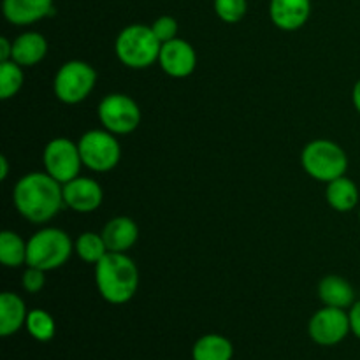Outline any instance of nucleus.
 I'll return each instance as SVG.
<instances>
[{
  "label": "nucleus",
  "mask_w": 360,
  "mask_h": 360,
  "mask_svg": "<svg viewBox=\"0 0 360 360\" xmlns=\"http://www.w3.org/2000/svg\"><path fill=\"white\" fill-rule=\"evenodd\" d=\"M62 188L63 204L72 211H77V213H91L101 206L102 199H104L102 186L91 178L77 176V178L62 185Z\"/></svg>",
  "instance_id": "obj_12"
},
{
  "label": "nucleus",
  "mask_w": 360,
  "mask_h": 360,
  "mask_svg": "<svg viewBox=\"0 0 360 360\" xmlns=\"http://www.w3.org/2000/svg\"><path fill=\"white\" fill-rule=\"evenodd\" d=\"M232 355V343L220 334H206L199 338L192 348L193 360H231Z\"/></svg>",
  "instance_id": "obj_20"
},
{
  "label": "nucleus",
  "mask_w": 360,
  "mask_h": 360,
  "mask_svg": "<svg viewBox=\"0 0 360 360\" xmlns=\"http://www.w3.org/2000/svg\"><path fill=\"white\" fill-rule=\"evenodd\" d=\"M319 297L323 304L330 308L347 309L354 306L355 292L345 278L330 274L319 283Z\"/></svg>",
  "instance_id": "obj_18"
},
{
  "label": "nucleus",
  "mask_w": 360,
  "mask_h": 360,
  "mask_svg": "<svg viewBox=\"0 0 360 360\" xmlns=\"http://www.w3.org/2000/svg\"><path fill=\"white\" fill-rule=\"evenodd\" d=\"M2 13L9 23L25 27L56 13L53 0H4Z\"/></svg>",
  "instance_id": "obj_13"
},
{
  "label": "nucleus",
  "mask_w": 360,
  "mask_h": 360,
  "mask_svg": "<svg viewBox=\"0 0 360 360\" xmlns=\"http://www.w3.org/2000/svg\"><path fill=\"white\" fill-rule=\"evenodd\" d=\"M102 238H104L109 252L125 253L127 250L136 245L137 238H139V229L132 218L116 217L105 224Z\"/></svg>",
  "instance_id": "obj_15"
},
{
  "label": "nucleus",
  "mask_w": 360,
  "mask_h": 360,
  "mask_svg": "<svg viewBox=\"0 0 360 360\" xmlns=\"http://www.w3.org/2000/svg\"><path fill=\"white\" fill-rule=\"evenodd\" d=\"M95 283L109 304H125L136 295L139 271L127 253L108 252L95 264Z\"/></svg>",
  "instance_id": "obj_2"
},
{
  "label": "nucleus",
  "mask_w": 360,
  "mask_h": 360,
  "mask_svg": "<svg viewBox=\"0 0 360 360\" xmlns=\"http://www.w3.org/2000/svg\"><path fill=\"white\" fill-rule=\"evenodd\" d=\"M308 333L309 338L320 347L340 345L352 333L350 315L341 308L326 306L311 316Z\"/></svg>",
  "instance_id": "obj_10"
},
{
  "label": "nucleus",
  "mask_w": 360,
  "mask_h": 360,
  "mask_svg": "<svg viewBox=\"0 0 360 360\" xmlns=\"http://www.w3.org/2000/svg\"><path fill=\"white\" fill-rule=\"evenodd\" d=\"M0 262L6 267H20L27 264V243L13 231L0 234Z\"/></svg>",
  "instance_id": "obj_21"
},
{
  "label": "nucleus",
  "mask_w": 360,
  "mask_h": 360,
  "mask_svg": "<svg viewBox=\"0 0 360 360\" xmlns=\"http://www.w3.org/2000/svg\"><path fill=\"white\" fill-rule=\"evenodd\" d=\"M162 42L146 25H129L118 34L115 51L120 62L130 69H146L158 62Z\"/></svg>",
  "instance_id": "obj_3"
},
{
  "label": "nucleus",
  "mask_w": 360,
  "mask_h": 360,
  "mask_svg": "<svg viewBox=\"0 0 360 360\" xmlns=\"http://www.w3.org/2000/svg\"><path fill=\"white\" fill-rule=\"evenodd\" d=\"M311 14V0H271L269 16L281 30H297L304 27Z\"/></svg>",
  "instance_id": "obj_14"
},
{
  "label": "nucleus",
  "mask_w": 360,
  "mask_h": 360,
  "mask_svg": "<svg viewBox=\"0 0 360 360\" xmlns=\"http://www.w3.org/2000/svg\"><path fill=\"white\" fill-rule=\"evenodd\" d=\"M27 308L20 295L4 292L0 295V336H13L27 323Z\"/></svg>",
  "instance_id": "obj_17"
},
{
  "label": "nucleus",
  "mask_w": 360,
  "mask_h": 360,
  "mask_svg": "<svg viewBox=\"0 0 360 360\" xmlns=\"http://www.w3.org/2000/svg\"><path fill=\"white\" fill-rule=\"evenodd\" d=\"M42 162L46 172L62 185L77 178L83 165L79 146L67 137H55L49 141L42 153Z\"/></svg>",
  "instance_id": "obj_9"
},
{
  "label": "nucleus",
  "mask_w": 360,
  "mask_h": 360,
  "mask_svg": "<svg viewBox=\"0 0 360 360\" xmlns=\"http://www.w3.org/2000/svg\"><path fill=\"white\" fill-rule=\"evenodd\" d=\"M83 165L95 172H108L118 165L122 148L109 130H88L77 143Z\"/></svg>",
  "instance_id": "obj_7"
},
{
  "label": "nucleus",
  "mask_w": 360,
  "mask_h": 360,
  "mask_svg": "<svg viewBox=\"0 0 360 360\" xmlns=\"http://www.w3.org/2000/svg\"><path fill=\"white\" fill-rule=\"evenodd\" d=\"M151 30L157 35L158 41L164 44V42L176 39V35H178V21L172 16H160L151 23Z\"/></svg>",
  "instance_id": "obj_26"
},
{
  "label": "nucleus",
  "mask_w": 360,
  "mask_h": 360,
  "mask_svg": "<svg viewBox=\"0 0 360 360\" xmlns=\"http://www.w3.org/2000/svg\"><path fill=\"white\" fill-rule=\"evenodd\" d=\"M44 273L46 271L28 266V269L23 273V278H21V285H23L28 294H37V292L42 290L46 283Z\"/></svg>",
  "instance_id": "obj_27"
},
{
  "label": "nucleus",
  "mask_w": 360,
  "mask_h": 360,
  "mask_svg": "<svg viewBox=\"0 0 360 360\" xmlns=\"http://www.w3.org/2000/svg\"><path fill=\"white\" fill-rule=\"evenodd\" d=\"M74 250L79 255V259L88 264H97L109 252L102 234L98 236L95 232H83V234H79V238L76 239V245H74Z\"/></svg>",
  "instance_id": "obj_22"
},
{
  "label": "nucleus",
  "mask_w": 360,
  "mask_h": 360,
  "mask_svg": "<svg viewBox=\"0 0 360 360\" xmlns=\"http://www.w3.org/2000/svg\"><path fill=\"white\" fill-rule=\"evenodd\" d=\"M158 63L171 77H186L195 70L197 53L190 42L176 37L162 44Z\"/></svg>",
  "instance_id": "obj_11"
},
{
  "label": "nucleus",
  "mask_w": 360,
  "mask_h": 360,
  "mask_svg": "<svg viewBox=\"0 0 360 360\" xmlns=\"http://www.w3.org/2000/svg\"><path fill=\"white\" fill-rule=\"evenodd\" d=\"M326 199L334 211L348 213V211H352L354 207H357L359 188L350 178L341 176V178L333 179V181L327 183Z\"/></svg>",
  "instance_id": "obj_19"
},
{
  "label": "nucleus",
  "mask_w": 360,
  "mask_h": 360,
  "mask_svg": "<svg viewBox=\"0 0 360 360\" xmlns=\"http://www.w3.org/2000/svg\"><path fill=\"white\" fill-rule=\"evenodd\" d=\"M350 326H352V333H354L355 338L360 340V301H355L354 306L350 308Z\"/></svg>",
  "instance_id": "obj_28"
},
{
  "label": "nucleus",
  "mask_w": 360,
  "mask_h": 360,
  "mask_svg": "<svg viewBox=\"0 0 360 360\" xmlns=\"http://www.w3.org/2000/svg\"><path fill=\"white\" fill-rule=\"evenodd\" d=\"M74 246L69 236L55 227L35 232L27 243V266L42 271L62 267L70 259Z\"/></svg>",
  "instance_id": "obj_4"
},
{
  "label": "nucleus",
  "mask_w": 360,
  "mask_h": 360,
  "mask_svg": "<svg viewBox=\"0 0 360 360\" xmlns=\"http://www.w3.org/2000/svg\"><path fill=\"white\" fill-rule=\"evenodd\" d=\"M301 164L313 179L329 183L345 176L348 169V157L340 144L327 139H316L306 144L301 155Z\"/></svg>",
  "instance_id": "obj_5"
},
{
  "label": "nucleus",
  "mask_w": 360,
  "mask_h": 360,
  "mask_svg": "<svg viewBox=\"0 0 360 360\" xmlns=\"http://www.w3.org/2000/svg\"><path fill=\"white\" fill-rule=\"evenodd\" d=\"M23 86V70L14 60L0 62V98L9 101Z\"/></svg>",
  "instance_id": "obj_23"
},
{
  "label": "nucleus",
  "mask_w": 360,
  "mask_h": 360,
  "mask_svg": "<svg viewBox=\"0 0 360 360\" xmlns=\"http://www.w3.org/2000/svg\"><path fill=\"white\" fill-rule=\"evenodd\" d=\"M352 101H354L355 109H357L359 115H360V79L355 83L354 91H352Z\"/></svg>",
  "instance_id": "obj_30"
},
{
  "label": "nucleus",
  "mask_w": 360,
  "mask_h": 360,
  "mask_svg": "<svg viewBox=\"0 0 360 360\" xmlns=\"http://www.w3.org/2000/svg\"><path fill=\"white\" fill-rule=\"evenodd\" d=\"M359 221H360V210H359Z\"/></svg>",
  "instance_id": "obj_32"
},
{
  "label": "nucleus",
  "mask_w": 360,
  "mask_h": 360,
  "mask_svg": "<svg viewBox=\"0 0 360 360\" xmlns=\"http://www.w3.org/2000/svg\"><path fill=\"white\" fill-rule=\"evenodd\" d=\"M7 172H9V162H7V158L2 155V157H0V179H2V181L7 179Z\"/></svg>",
  "instance_id": "obj_31"
},
{
  "label": "nucleus",
  "mask_w": 360,
  "mask_h": 360,
  "mask_svg": "<svg viewBox=\"0 0 360 360\" xmlns=\"http://www.w3.org/2000/svg\"><path fill=\"white\" fill-rule=\"evenodd\" d=\"M246 0H214V11L225 23H238L245 18Z\"/></svg>",
  "instance_id": "obj_25"
},
{
  "label": "nucleus",
  "mask_w": 360,
  "mask_h": 360,
  "mask_svg": "<svg viewBox=\"0 0 360 360\" xmlns=\"http://www.w3.org/2000/svg\"><path fill=\"white\" fill-rule=\"evenodd\" d=\"M14 206L25 220L46 224L56 217L63 206L62 183L48 172H30L18 179L13 192Z\"/></svg>",
  "instance_id": "obj_1"
},
{
  "label": "nucleus",
  "mask_w": 360,
  "mask_h": 360,
  "mask_svg": "<svg viewBox=\"0 0 360 360\" xmlns=\"http://www.w3.org/2000/svg\"><path fill=\"white\" fill-rule=\"evenodd\" d=\"M25 326H27L28 334H30L34 340L42 341V343L53 340V336H55L56 333L55 320H53V316L49 315L48 311H44V309H32V311H28L27 323H25Z\"/></svg>",
  "instance_id": "obj_24"
},
{
  "label": "nucleus",
  "mask_w": 360,
  "mask_h": 360,
  "mask_svg": "<svg viewBox=\"0 0 360 360\" xmlns=\"http://www.w3.org/2000/svg\"><path fill=\"white\" fill-rule=\"evenodd\" d=\"M97 115L104 129L115 136L134 132L141 123L139 105L125 94L105 95L98 104Z\"/></svg>",
  "instance_id": "obj_8"
},
{
  "label": "nucleus",
  "mask_w": 360,
  "mask_h": 360,
  "mask_svg": "<svg viewBox=\"0 0 360 360\" xmlns=\"http://www.w3.org/2000/svg\"><path fill=\"white\" fill-rule=\"evenodd\" d=\"M13 56V42L7 37H0V62H7Z\"/></svg>",
  "instance_id": "obj_29"
},
{
  "label": "nucleus",
  "mask_w": 360,
  "mask_h": 360,
  "mask_svg": "<svg viewBox=\"0 0 360 360\" xmlns=\"http://www.w3.org/2000/svg\"><path fill=\"white\" fill-rule=\"evenodd\" d=\"M48 53V42L39 32H25L13 41V56L21 67H32L41 62Z\"/></svg>",
  "instance_id": "obj_16"
},
{
  "label": "nucleus",
  "mask_w": 360,
  "mask_h": 360,
  "mask_svg": "<svg viewBox=\"0 0 360 360\" xmlns=\"http://www.w3.org/2000/svg\"><path fill=\"white\" fill-rule=\"evenodd\" d=\"M97 81V72L91 65L81 60L65 62L56 72L53 90L63 104H79L91 94Z\"/></svg>",
  "instance_id": "obj_6"
}]
</instances>
